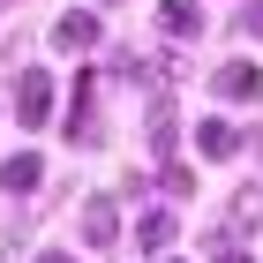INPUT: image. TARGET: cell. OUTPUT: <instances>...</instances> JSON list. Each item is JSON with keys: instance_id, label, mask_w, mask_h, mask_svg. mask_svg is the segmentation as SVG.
Segmentation results:
<instances>
[{"instance_id": "obj_1", "label": "cell", "mask_w": 263, "mask_h": 263, "mask_svg": "<svg viewBox=\"0 0 263 263\" xmlns=\"http://www.w3.org/2000/svg\"><path fill=\"white\" fill-rule=\"evenodd\" d=\"M15 113H23V128L53 121V76H45V68H23L15 76Z\"/></svg>"}, {"instance_id": "obj_2", "label": "cell", "mask_w": 263, "mask_h": 263, "mask_svg": "<svg viewBox=\"0 0 263 263\" xmlns=\"http://www.w3.org/2000/svg\"><path fill=\"white\" fill-rule=\"evenodd\" d=\"M76 226H83V241H90V248H113V241H121V203H113V196H90Z\"/></svg>"}, {"instance_id": "obj_3", "label": "cell", "mask_w": 263, "mask_h": 263, "mask_svg": "<svg viewBox=\"0 0 263 263\" xmlns=\"http://www.w3.org/2000/svg\"><path fill=\"white\" fill-rule=\"evenodd\" d=\"M211 83H218V98H263V68L256 61H226Z\"/></svg>"}, {"instance_id": "obj_4", "label": "cell", "mask_w": 263, "mask_h": 263, "mask_svg": "<svg viewBox=\"0 0 263 263\" xmlns=\"http://www.w3.org/2000/svg\"><path fill=\"white\" fill-rule=\"evenodd\" d=\"M38 181H45V158H38V151H15V158L0 165V188H8V196H30Z\"/></svg>"}, {"instance_id": "obj_5", "label": "cell", "mask_w": 263, "mask_h": 263, "mask_svg": "<svg viewBox=\"0 0 263 263\" xmlns=\"http://www.w3.org/2000/svg\"><path fill=\"white\" fill-rule=\"evenodd\" d=\"M53 45H61V53H90V45H98V23L76 8V15H61V23H53Z\"/></svg>"}, {"instance_id": "obj_6", "label": "cell", "mask_w": 263, "mask_h": 263, "mask_svg": "<svg viewBox=\"0 0 263 263\" xmlns=\"http://www.w3.org/2000/svg\"><path fill=\"white\" fill-rule=\"evenodd\" d=\"M158 23L173 30V38H203V8L196 0H158Z\"/></svg>"}, {"instance_id": "obj_7", "label": "cell", "mask_w": 263, "mask_h": 263, "mask_svg": "<svg viewBox=\"0 0 263 263\" xmlns=\"http://www.w3.org/2000/svg\"><path fill=\"white\" fill-rule=\"evenodd\" d=\"M196 151H203V158H233V151H241V128H233V121H203L196 128Z\"/></svg>"}, {"instance_id": "obj_8", "label": "cell", "mask_w": 263, "mask_h": 263, "mask_svg": "<svg viewBox=\"0 0 263 263\" xmlns=\"http://www.w3.org/2000/svg\"><path fill=\"white\" fill-rule=\"evenodd\" d=\"M68 143H76V151H83V143H98V121H90V83H76V105H68Z\"/></svg>"}, {"instance_id": "obj_9", "label": "cell", "mask_w": 263, "mask_h": 263, "mask_svg": "<svg viewBox=\"0 0 263 263\" xmlns=\"http://www.w3.org/2000/svg\"><path fill=\"white\" fill-rule=\"evenodd\" d=\"M136 241L143 248H165V241H173V211H143V218H136Z\"/></svg>"}, {"instance_id": "obj_10", "label": "cell", "mask_w": 263, "mask_h": 263, "mask_svg": "<svg viewBox=\"0 0 263 263\" xmlns=\"http://www.w3.org/2000/svg\"><path fill=\"white\" fill-rule=\"evenodd\" d=\"M263 218V196H256V188H241V196H233V226H256Z\"/></svg>"}, {"instance_id": "obj_11", "label": "cell", "mask_w": 263, "mask_h": 263, "mask_svg": "<svg viewBox=\"0 0 263 263\" xmlns=\"http://www.w3.org/2000/svg\"><path fill=\"white\" fill-rule=\"evenodd\" d=\"M38 263H83V256H68V248H45V256Z\"/></svg>"}, {"instance_id": "obj_12", "label": "cell", "mask_w": 263, "mask_h": 263, "mask_svg": "<svg viewBox=\"0 0 263 263\" xmlns=\"http://www.w3.org/2000/svg\"><path fill=\"white\" fill-rule=\"evenodd\" d=\"M218 263H248V256H241V248H218Z\"/></svg>"}, {"instance_id": "obj_13", "label": "cell", "mask_w": 263, "mask_h": 263, "mask_svg": "<svg viewBox=\"0 0 263 263\" xmlns=\"http://www.w3.org/2000/svg\"><path fill=\"white\" fill-rule=\"evenodd\" d=\"M248 30H256V38H263V8H256V15H248Z\"/></svg>"}, {"instance_id": "obj_14", "label": "cell", "mask_w": 263, "mask_h": 263, "mask_svg": "<svg viewBox=\"0 0 263 263\" xmlns=\"http://www.w3.org/2000/svg\"><path fill=\"white\" fill-rule=\"evenodd\" d=\"M256 158H263V128H256Z\"/></svg>"}]
</instances>
